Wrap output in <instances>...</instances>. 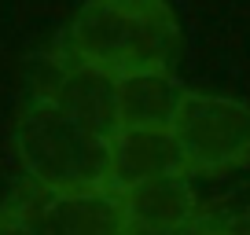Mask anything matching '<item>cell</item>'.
Wrapping results in <instances>:
<instances>
[{
	"instance_id": "6da1fadb",
	"label": "cell",
	"mask_w": 250,
	"mask_h": 235,
	"mask_svg": "<svg viewBox=\"0 0 250 235\" xmlns=\"http://www.w3.org/2000/svg\"><path fill=\"white\" fill-rule=\"evenodd\" d=\"M184 52V30L169 0H85L59 33L52 55L114 74H173Z\"/></svg>"
},
{
	"instance_id": "7a4b0ae2",
	"label": "cell",
	"mask_w": 250,
	"mask_h": 235,
	"mask_svg": "<svg viewBox=\"0 0 250 235\" xmlns=\"http://www.w3.org/2000/svg\"><path fill=\"white\" fill-rule=\"evenodd\" d=\"M15 155L41 195L100 191L110 176V140L81 129L52 99L30 92L15 114Z\"/></svg>"
},
{
	"instance_id": "3957f363",
	"label": "cell",
	"mask_w": 250,
	"mask_h": 235,
	"mask_svg": "<svg viewBox=\"0 0 250 235\" xmlns=\"http://www.w3.org/2000/svg\"><path fill=\"white\" fill-rule=\"evenodd\" d=\"M169 129L188 176H221L250 162V107L243 99L184 88Z\"/></svg>"
},
{
	"instance_id": "277c9868",
	"label": "cell",
	"mask_w": 250,
	"mask_h": 235,
	"mask_svg": "<svg viewBox=\"0 0 250 235\" xmlns=\"http://www.w3.org/2000/svg\"><path fill=\"white\" fill-rule=\"evenodd\" d=\"M33 92L52 99L66 118H74L81 129L103 136V140H114V133L122 129V121H118V78L100 70V66L66 63V59L48 55L41 63Z\"/></svg>"
},
{
	"instance_id": "5b68a950",
	"label": "cell",
	"mask_w": 250,
	"mask_h": 235,
	"mask_svg": "<svg viewBox=\"0 0 250 235\" xmlns=\"http://www.w3.org/2000/svg\"><path fill=\"white\" fill-rule=\"evenodd\" d=\"M37 235H133L122 195L110 188L44 195L37 210H26Z\"/></svg>"
},
{
	"instance_id": "8992f818",
	"label": "cell",
	"mask_w": 250,
	"mask_h": 235,
	"mask_svg": "<svg viewBox=\"0 0 250 235\" xmlns=\"http://www.w3.org/2000/svg\"><path fill=\"white\" fill-rule=\"evenodd\" d=\"M122 206L129 217V228L140 235H177L203 217L188 173L151 176V180L122 191Z\"/></svg>"
},
{
	"instance_id": "52a82bcc",
	"label": "cell",
	"mask_w": 250,
	"mask_h": 235,
	"mask_svg": "<svg viewBox=\"0 0 250 235\" xmlns=\"http://www.w3.org/2000/svg\"><path fill=\"white\" fill-rule=\"evenodd\" d=\"M166 173H184L177 136L173 129H118L110 140V191H129L151 176Z\"/></svg>"
},
{
	"instance_id": "ba28073f",
	"label": "cell",
	"mask_w": 250,
	"mask_h": 235,
	"mask_svg": "<svg viewBox=\"0 0 250 235\" xmlns=\"http://www.w3.org/2000/svg\"><path fill=\"white\" fill-rule=\"evenodd\" d=\"M180 99L184 85L173 74H129L118 81V121L122 129H169Z\"/></svg>"
},
{
	"instance_id": "9c48e42d",
	"label": "cell",
	"mask_w": 250,
	"mask_h": 235,
	"mask_svg": "<svg viewBox=\"0 0 250 235\" xmlns=\"http://www.w3.org/2000/svg\"><path fill=\"white\" fill-rule=\"evenodd\" d=\"M0 235H37V232H33L26 210H22V206H15V210L0 213Z\"/></svg>"
},
{
	"instance_id": "30bf717a",
	"label": "cell",
	"mask_w": 250,
	"mask_h": 235,
	"mask_svg": "<svg viewBox=\"0 0 250 235\" xmlns=\"http://www.w3.org/2000/svg\"><path fill=\"white\" fill-rule=\"evenodd\" d=\"M199 235H239V232H221V228H213L210 220L203 217V224H199Z\"/></svg>"
},
{
	"instance_id": "8fae6325",
	"label": "cell",
	"mask_w": 250,
	"mask_h": 235,
	"mask_svg": "<svg viewBox=\"0 0 250 235\" xmlns=\"http://www.w3.org/2000/svg\"><path fill=\"white\" fill-rule=\"evenodd\" d=\"M199 224H203V217H199V220H195V224H191V228H184V232H177V235H199ZM133 235H140V232H133Z\"/></svg>"
},
{
	"instance_id": "7c38bea8",
	"label": "cell",
	"mask_w": 250,
	"mask_h": 235,
	"mask_svg": "<svg viewBox=\"0 0 250 235\" xmlns=\"http://www.w3.org/2000/svg\"><path fill=\"white\" fill-rule=\"evenodd\" d=\"M247 228H250V213H247Z\"/></svg>"
}]
</instances>
